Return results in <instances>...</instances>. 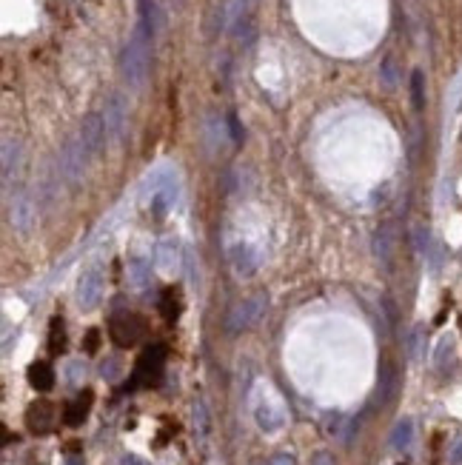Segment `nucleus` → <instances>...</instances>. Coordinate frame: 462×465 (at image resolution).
Masks as SVG:
<instances>
[{
  "label": "nucleus",
  "mask_w": 462,
  "mask_h": 465,
  "mask_svg": "<svg viewBox=\"0 0 462 465\" xmlns=\"http://www.w3.org/2000/svg\"><path fill=\"white\" fill-rule=\"evenodd\" d=\"M148 66H151V37L143 29H134V34L129 37V43L120 54V72L126 77V83L131 89H140L148 77Z\"/></svg>",
  "instance_id": "obj_1"
},
{
  "label": "nucleus",
  "mask_w": 462,
  "mask_h": 465,
  "mask_svg": "<svg viewBox=\"0 0 462 465\" xmlns=\"http://www.w3.org/2000/svg\"><path fill=\"white\" fill-rule=\"evenodd\" d=\"M265 305H268V297H265V294H254V297H245V300L234 303V305H231V312H228V317H226V332H228L231 337L248 332V328H252V325L263 317Z\"/></svg>",
  "instance_id": "obj_2"
},
{
  "label": "nucleus",
  "mask_w": 462,
  "mask_h": 465,
  "mask_svg": "<svg viewBox=\"0 0 462 465\" xmlns=\"http://www.w3.org/2000/svg\"><path fill=\"white\" fill-rule=\"evenodd\" d=\"M163 368H166V345H148L140 354L138 365H134L131 389H151V385H157L163 377Z\"/></svg>",
  "instance_id": "obj_3"
},
{
  "label": "nucleus",
  "mask_w": 462,
  "mask_h": 465,
  "mask_svg": "<svg viewBox=\"0 0 462 465\" xmlns=\"http://www.w3.org/2000/svg\"><path fill=\"white\" fill-rule=\"evenodd\" d=\"M109 334H111L114 345L131 348L134 343L146 334V323H143L140 314H134V312H118L109 320Z\"/></svg>",
  "instance_id": "obj_4"
},
{
  "label": "nucleus",
  "mask_w": 462,
  "mask_h": 465,
  "mask_svg": "<svg viewBox=\"0 0 462 465\" xmlns=\"http://www.w3.org/2000/svg\"><path fill=\"white\" fill-rule=\"evenodd\" d=\"M89 160H91V158L86 154L83 143L77 140V138L69 140V143L63 146V151H60V174L66 177V183H77V180H80Z\"/></svg>",
  "instance_id": "obj_5"
},
{
  "label": "nucleus",
  "mask_w": 462,
  "mask_h": 465,
  "mask_svg": "<svg viewBox=\"0 0 462 465\" xmlns=\"http://www.w3.org/2000/svg\"><path fill=\"white\" fill-rule=\"evenodd\" d=\"M109 138V131H106V120H103V114H89V118L80 123V131H77V140L83 143L86 154L89 158H94V154H100L103 143Z\"/></svg>",
  "instance_id": "obj_6"
},
{
  "label": "nucleus",
  "mask_w": 462,
  "mask_h": 465,
  "mask_svg": "<svg viewBox=\"0 0 462 465\" xmlns=\"http://www.w3.org/2000/svg\"><path fill=\"white\" fill-rule=\"evenodd\" d=\"M54 420H57V409L49 400H37L26 409V429L37 437H46L54 429Z\"/></svg>",
  "instance_id": "obj_7"
},
{
  "label": "nucleus",
  "mask_w": 462,
  "mask_h": 465,
  "mask_svg": "<svg viewBox=\"0 0 462 465\" xmlns=\"http://www.w3.org/2000/svg\"><path fill=\"white\" fill-rule=\"evenodd\" d=\"M254 420H257V425L265 431V434H274V431H280L283 425H285V409L280 402H272V400H257V405H254Z\"/></svg>",
  "instance_id": "obj_8"
},
{
  "label": "nucleus",
  "mask_w": 462,
  "mask_h": 465,
  "mask_svg": "<svg viewBox=\"0 0 462 465\" xmlns=\"http://www.w3.org/2000/svg\"><path fill=\"white\" fill-rule=\"evenodd\" d=\"M228 257H231V266H234V274H240V277H252L257 271V263H260V255L254 251V246L243 243V240L231 246Z\"/></svg>",
  "instance_id": "obj_9"
},
{
  "label": "nucleus",
  "mask_w": 462,
  "mask_h": 465,
  "mask_svg": "<svg viewBox=\"0 0 462 465\" xmlns=\"http://www.w3.org/2000/svg\"><path fill=\"white\" fill-rule=\"evenodd\" d=\"M103 120H106L109 138H111V140H118L120 134H123V129H126V120H129V109H126V100L120 98V94L109 98L106 111H103Z\"/></svg>",
  "instance_id": "obj_10"
},
{
  "label": "nucleus",
  "mask_w": 462,
  "mask_h": 465,
  "mask_svg": "<svg viewBox=\"0 0 462 465\" xmlns=\"http://www.w3.org/2000/svg\"><path fill=\"white\" fill-rule=\"evenodd\" d=\"M103 297V277H100V271H86V274L80 277V283H77V303H80L86 312L89 308H94L100 303Z\"/></svg>",
  "instance_id": "obj_11"
},
{
  "label": "nucleus",
  "mask_w": 462,
  "mask_h": 465,
  "mask_svg": "<svg viewBox=\"0 0 462 465\" xmlns=\"http://www.w3.org/2000/svg\"><path fill=\"white\" fill-rule=\"evenodd\" d=\"M34 217H37L34 200H32L29 195H17L14 203H12V226H14L17 231H29L32 223H34Z\"/></svg>",
  "instance_id": "obj_12"
},
{
  "label": "nucleus",
  "mask_w": 462,
  "mask_h": 465,
  "mask_svg": "<svg viewBox=\"0 0 462 465\" xmlns=\"http://www.w3.org/2000/svg\"><path fill=\"white\" fill-rule=\"evenodd\" d=\"M91 402H94V394L91 391H83V394H77L69 405H66V414H63V422L72 425V429H77V425H83L89 411H91Z\"/></svg>",
  "instance_id": "obj_13"
},
{
  "label": "nucleus",
  "mask_w": 462,
  "mask_h": 465,
  "mask_svg": "<svg viewBox=\"0 0 462 465\" xmlns=\"http://www.w3.org/2000/svg\"><path fill=\"white\" fill-rule=\"evenodd\" d=\"M154 260H157L160 271H175L180 266V243L175 237H163L154 248Z\"/></svg>",
  "instance_id": "obj_14"
},
{
  "label": "nucleus",
  "mask_w": 462,
  "mask_h": 465,
  "mask_svg": "<svg viewBox=\"0 0 462 465\" xmlns=\"http://www.w3.org/2000/svg\"><path fill=\"white\" fill-rule=\"evenodd\" d=\"M374 255L382 266H388L391 257H394V226L391 223H385L377 228V235H374Z\"/></svg>",
  "instance_id": "obj_15"
},
{
  "label": "nucleus",
  "mask_w": 462,
  "mask_h": 465,
  "mask_svg": "<svg viewBox=\"0 0 462 465\" xmlns=\"http://www.w3.org/2000/svg\"><path fill=\"white\" fill-rule=\"evenodd\" d=\"M126 274H129V283L134 292H146L151 285V266L143 260V257H131L129 266H126Z\"/></svg>",
  "instance_id": "obj_16"
},
{
  "label": "nucleus",
  "mask_w": 462,
  "mask_h": 465,
  "mask_svg": "<svg viewBox=\"0 0 462 465\" xmlns=\"http://www.w3.org/2000/svg\"><path fill=\"white\" fill-rule=\"evenodd\" d=\"M26 377H29V382H32V389H37V391H49L52 385H54V371H52V365L43 363V360L32 363Z\"/></svg>",
  "instance_id": "obj_17"
},
{
  "label": "nucleus",
  "mask_w": 462,
  "mask_h": 465,
  "mask_svg": "<svg viewBox=\"0 0 462 465\" xmlns=\"http://www.w3.org/2000/svg\"><path fill=\"white\" fill-rule=\"evenodd\" d=\"M411 442H414V422L408 417H402L391 431V448L394 451H408Z\"/></svg>",
  "instance_id": "obj_18"
},
{
  "label": "nucleus",
  "mask_w": 462,
  "mask_h": 465,
  "mask_svg": "<svg viewBox=\"0 0 462 465\" xmlns=\"http://www.w3.org/2000/svg\"><path fill=\"white\" fill-rule=\"evenodd\" d=\"M160 312L168 323H175L180 317V294L175 292V288H166V292L160 294Z\"/></svg>",
  "instance_id": "obj_19"
},
{
  "label": "nucleus",
  "mask_w": 462,
  "mask_h": 465,
  "mask_svg": "<svg viewBox=\"0 0 462 465\" xmlns=\"http://www.w3.org/2000/svg\"><path fill=\"white\" fill-rule=\"evenodd\" d=\"M66 348V325L60 317H52V325H49V352L52 354H60Z\"/></svg>",
  "instance_id": "obj_20"
},
{
  "label": "nucleus",
  "mask_w": 462,
  "mask_h": 465,
  "mask_svg": "<svg viewBox=\"0 0 462 465\" xmlns=\"http://www.w3.org/2000/svg\"><path fill=\"white\" fill-rule=\"evenodd\" d=\"M394 385H397V377H394V368L385 363L382 371H380V402H388L391 394H394Z\"/></svg>",
  "instance_id": "obj_21"
},
{
  "label": "nucleus",
  "mask_w": 462,
  "mask_h": 465,
  "mask_svg": "<svg viewBox=\"0 0 462 465\" xmlns=\"http://www.w3.org/2000/svg\"><path fill=\"white\" fill-rule=\"evenodd\" d=\"M17 160H21V151H17V143L3 140V177L9 180L12 171L17 169Z\"/></svg>",
  "instance_id": "obj_22"
},
{
  "label": "nucleus",
  "mask_w": 462,
  "mask_h": 465,
  "mask_svg": "<svg viewBox=\"0 0 462 465\" xmlns=\"http://www.w3.org/2000/svg\"><path fill=\"white\" fill-rule=\"evenodd\" d=\"M411 98H414V109L426 106V83H422V72L411 74Z\"/></svg>",
  "instance_id": "obj_23"
},
{
  "label": "nucleus",
  "mask_w": 462,
  "mask_h": 465,
  "mask_svg": "<svg viewBox=\"0 0 462 465\" xmlns=\"http://www.w3.org/2000/svg\"><path fill=\"white\" fill-rule=\"evenodd\" d=\"M195 425L200 429V434H203V437L208 434V411H206V405H203V402H197V405H195Z\"/></svg>",
  "instance_id": "obj_24"
},
{
  "label": "nucleus",
  "mask_w": 462,
  "mask_h": 465,
  "mask_svg": "<svg viewBox=\"0 0 462 465\" xmlns=\"http://www.w3.org/2000/svg\"><path fill=\"white\" fill-rule=\"evenodd\" d=\"M342 414H329L325 417V431H329V437H340L342 434Z\"/></svg>",
  "instance_id": "obj_25"
},
{
  "label": "nucleus",
  "mask_w": 462,
  "mask_h": 465,
  "mask_svg": "<svg viewBox=\"0 0 462 465\" xmlns=\"http://www.w3.org/2000/svg\"><path fill=\"white\" fill-rule=\"evenodd\" d=\"M100 374H103L106 380H118V374H120V360L109 357V360L100 365Z\"/></svg>",
  "instance_id": "obj_26"
},
{
  "label": "nucleus",
  "mask_w": 462,
  "mask_h": 465,
  "mask_svg": "<svg viewBox=\"0 0 462 465\" xmlns=\"http://www.w3.org/2000/svg\"><path fill=\"white\" fill-rule=\"evenodd\" d=\"M98 343H100V332H94V328H91V332L86 334V352L94 354V352H98Z\"/></svg>",
  "instance_id": "obj_27"
},
{
  "label": "nucleus",
  "mask_w": 462,
  "mask_h": 465,
  "mask_svg": "<svg viewBox=\"0 0 462 465\" xmlns=\"http://www.w3.org/2000/svg\"><path fill=\"white\" fill-rule=\"evenodd\" d=\"M80 374L86 377L83 363H72V365H69V382H77V380H80Z\"/></svg>",
  "instance_id": "obj_28"
},
{
  "label": "nucleus",
  "mask_w": 462,
  "mask_h": 465,
  "mask_svg": "<svg viewBox=\"0 0 462 465\" xmlns=\"http://www.w3.org/2000/svg\"><path fill=\"white\" fill-rule=\"evenodd\" d=\"M311 465H334V457L329 454V451H320L317 457H314V462Z\"/></svg>",
  "instance_id": "obj_29"
},
{
  "label": "nucleus",
  "mask_w": 462,
  "mask_h": 465,
  "mask_svg": "<svg viewBox=\"0 0 462 465\" xmlns=\"http://www.w3.org/2000/svg\"><path fill=\"white\" fill-rule=\"evenodd\" d=\"M272 465H297V462H294L292 454H277V457L272 459Z\"/></svg>",
  "instance_id": "obj_30"
},
{
  "label": "nucleus",
  "mask_w": 462,
  "mask_h": 465,
  "mask_svg": "<svg viewBox=\"0 0 462 465\" xmlns=\"http://www.w3.org/2000/svg\"><path fill=\"white\" fill-rule=\"evenodd\" d=\"M382 74H385V80H388V86H394V63H391V61H385Z\"/></svg>",
  "instance_id": "obj_31"
},
{
  "label": "nucleus",
  "mask_w": 462,
  "mask_h": 465,
  "mask_svg": "<svg viewBox=\"0 0 462 465\" xmlns=\"http://www.w3.org/2000/svg\"><path fill=\"white\" fill-rule=\"evenodd\" d=\"M451 462H454V465H459V462H462V440L456 442V448L451 451Z\"/></svg>",
  "instance_id": "obj_32"
},
{
  "label": "nucleus",
  "mask_w": 462,
  "mask_h": 465,
  "mask_svg": "<svg viewBox=\"0 0 462 465\" xmlns=\"http://www.w3.org/2000/svg\"><path fill=\"white\" fill-rule=\"evenodd\" d=\"M120 465H146V462H143L140 457H131V454H129V457H123V462H120Z\"/></svg>",
  "instance_id": "obj_33"
},
{
  "label": "nucleus",
  "mask_w": 462,
  "mask_h": 465,
  "mask_svg": "<svg viewBox=\"0 0 462 465\" xmlns=\"http://www.w3.org/2000/svg\"><path fill=\"white\" fill-rule=\"evenodd\" d=\"M66 465H83V459H80V457H69Z\"/></svg>",
  "instance_id": "obj_34"
}]
</instances>
